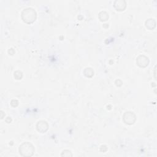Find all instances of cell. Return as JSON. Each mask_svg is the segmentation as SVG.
Instances as JSON below:
<instances>
[{
  "instance_id": "obj_1",
  "label": "cell",
  "mask_w": 157,
  "mask_h": 157,
  "mask_svg": "<svg viewBox=\"0 0 157 157\" xmlns=\"http://www.w3.org/2000/svg\"><path fill=\"white\" fill-rule=\"evenodd\" d=\"M21 18L27 24H31L36 18V12L33 8H27L21 13Z\"/></svg>"
},
{
  "instance_id": "obj_2",
  "label": "cell",
  "mask_w": 157,
  "mask_h": 157,
  "mask_svg": "<svg viewBox=\"0 0 157 157\" xmlns=\"http://www.w3.org/2000/svg\"><path fill=\"white\" fill-rule=\"evenodd\" d=\"M19 152L21 156H31L34 154V148L31 144L25 142L20 146Z\"/></svg>"
},
{
  "instance_id": "obj_3",
  "label": "cell",
  "mask_w": 157,
  "mask_h": 157,
  "mask_svg": "<svg viewBox=\"0 0 157 157\" xmlns=\"http://www.w3.org/2000/svg\"><path fill=\"white\" fill-rule=\"evenodd\" d=\"M123 120L128 125H132L136 121V116L131 112H127L123 116Z\"/></svg>"
},
{
  "instance_id": "obj_4",
  "label": "cell",
  "mask_w": 157,
  "mask_h": 157,
  "mask_svg": "<svg viewBox=\"0 0 157 157\" xmlns=\"http://www.w3.org/2000/svg\"><path fill=\"white\" fill-rule=\"evenodd\" d=\"M149 63V58L144 55H140L137 58V64L142 68H145Z\"/></svg>"
},
{
  "instance_id": "obj_5",
  "label": "cell",
  "mask_w": 157,
  "mask_h": 157,
  "mask_svg": "<svg viewBox=\"0 0 157 157\" xmlns=\"http://www.w3.org/2000/svg\"><path fill=\"white\" fill-rule=\"evenodd\" d=\"M48 124L45 121H39L38 122L37 125H36V128L38 131L44 133L45 132H46L47 130L48 129Z\"/></svg>"
},
{
  "instance_id": "obj_6",
  "label": "cell",
  "mask_w": 157,
  "mask_h": 157,
  "mask_svg": "<svg viewBox=\"0 0 157 157\" xmlns=\"http://www.w3.org/2000/svg\"><path fill=\"white\" fill-rule=\"evenodd\" d=\"M114 6L117 11H123L126 8V2L125 1H116Z\"/></svg>"
},
{
  "instance_id": "obj_7",
  "label": "cell",
  "mask_w": 157,
  "mask_h": 157,
  "mask_svg": "<svg viewBox=\"0 0 157 157\" xmlns=\"http://www.w3.org/2000/svg\"><path fill=\"white\" fill-rule=\"evenodd\" d=\"M84 74L88 77H91L93 76L94 71H93V70L92 68H87L84 71Z\"/></svg>"
},
{
  "instance_id": "obj_8",
  "label": "cell",
  "mask_w": 157,
  "mask_h": 157,
  "mask_svg": "<svg viewBox=\"0 0 157 157\" xmlns=\"http://www.w3.org/2000/svg\"><path fill=\"white\" fill-rule=\"evenodd\" d=\"M154 21H155L153 19H149L148 20H147L146 22V27L148 28L149 29L150 26H151V27H150V30L153 29L152 25H153L154 27H155V24H156L155 22V23L153 24V22H154Z\"/></svg>"
},
{
  "instance_id": "obj_9",
  "label": "cell",
  "mask_w": 157,
  "mask_h": 157,
  "mask_svg": "<svg viewBox=\"0 0 157 157\" xmlns=\"http://www.w3.org/2000/svg\"><path fill=\"white\" fill-rule=\"evenodd\" d=\"M61 155L62 156H73L70 150H65L63 151Z\"/></svg>"
}]
</instances>
